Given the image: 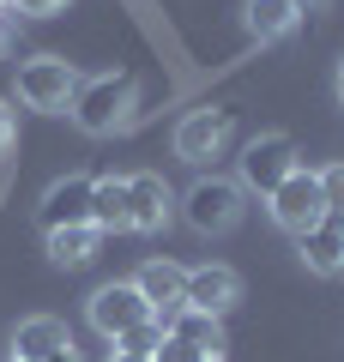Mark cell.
I'll use <instances>...</instances> for the list:
<instances>
[{
	"instance_id": "cell-28",
	"label": "cell",
	"mask_w": 344,
	"mask_h": 362,
	"mask_svg": "<svg viewBox=\"0 0 344 362\" xmlns=\"http://www.w3.org/2000/svg\"><path fill=\"white\" fill-rule=\"evenodd\" d=\"M200 362H224V356H200Z\"/></svg>"
},
{
	"instance_id": "cell-6",
	"label": "cell",
	"mask_w": 344,
	"mask_h": 362,
	"mask_svg": "<svg viewBox=\"0 0 344 362\" xmlns=\"http://www.w3.org/2000/svg\"><path fill=\"white\" fill-rule=\"evenodd\" d=\"M85 320L97 326L103 338H121L127 326H139V320H151V302L139 296L133 284H103L97 296L85 302Z\"/></svg>"
},
{
	"instance_id": "cell-17",
	"label": "cell",
	"mask_w": 344,
	"mask_h": 362,
	"mask_svg": "<svg viewBox=\"0 0 344 362\" xmlns=\"http://www.w3.org/2000/svg\"><path fill=\"white\" fill-rule=\"evenodd\" d=\"M242 13H248V30H254L260 42H284L296 25H302V13H296L290 0H248Z\"/></svg>"
},
{
	"instance_id": "cell-26",
	"label": "cell",
	"mask_w": 344,
	"mask_h": 362,
	"mask_svg": "<svg viewBox=\"0 0 344 362\" xmlns=\"http://www.w3.org/2000/svg\"><path fill=\"white\" fill-rule=\"evenodd\" d=\"M109 362H151V356H121V350H109Z\"/></svg>"
},
{
	"instance_id": "cell-7",
	"label": "cell",
	"mask_w": 344,
	"mask_h": 362,
	"mask_svg": "<svg viewBox=\"0 0 344 362\" xmlns=\"http://www.w3.org/2000/svg\"><path fill=\"white\" fill-rule=\"evenodd\" d=\"M229 127H236V109H188L176 127V157H188V163H205V157L224 151Z\"/></svg>"
},
{
	"instance_id": "cell-27",
	"label": "cell",
	"mask_w": 344,
	"mask_h": 362,
	"mask_svg": "<svg viewBox=\"0 0 344 362\" xmlns=\"http://www.w3.org/2000/svg\"><path fill=\"white\" fill-rule=\"evenodd\" d=\"M338 103H344V61H338Z\"/></svg>"
},
{
	"instance_id": "cell-21",
	"label": "cell",
	"mask_w": 344,
	"mask_h": 362,
	"mask_svg": "<svg viewBox=\"0 0 344 362\" xmlns=\"http://www.w3.org/2000/svg\"><path fill=\"white\" fill-rule=\"evenodd\" d=\"M25 18H55V13H67V0H13Z\"/></svg>"
},
{
	"instance_id": "cell-12",
	"label": "cell",
	"mask_w": 344,
	"mask_h": 362,
	"mask_svg": "<svg viewBox=\"0 0 344 362\" xmlns=\"http://www.w3.org/2000/svg\"><path fill=\"white\" fill-rule=\"evenodd\" d=\"M296 254L314 278H344V218H320L308 235H296Z\"/></svg>"
},
{
	"instance_id": "cell-2",
	"label": "cell",
	"mask_w": 344,
	"mask_h": 362,
	"mask_svg": "<svg viewBox=\"0 0 344 362\" xmlns=\"http://www.w3.org/2000/svg\"><path fill=\"white\" fill-rule=\"evenodd\" d=\"M79 85H85L79 66L61 61V54H30V61H18V78H13L18 103L37 109V115H61V109H73Z\"/></svg>"
},
{
	"instance_id": "cell-19",
	"label": "cell",
	"mask_w": 344,
	"mask_h": 362,
	"mask_svg": "<svg viewBox=\"0 0 344 362\" xmlns=\"http://www.w3.org/2000/svg\"><path fill=\"white\" fill-rule=\"evenodd\" d=\"M320 175V199H326V218H344V163H326L314 169Z\"/></svg>"
},
{
	"instance_id": "cell-3",
	"label": "cell",
	"mask_w": 344,
	"mask_h": 362,
	"mask_svg": "<svg viewBox=\"0 0 344 362\" xmlns=\"http://www.w3.org/2000/svg\"><path fill=\"white\" fill-rule=\"evenodd\" d=\"M181 218L200 235H229L242 223V187L236 181H217V175H200L188 187V199H181Z\"/></svg>"
},
{
	"instance_id": "cell-18",
	"label": "cell",
	"mask_w": 344,
	"mask_h": 362,
	"mask_svg": "<svg viewBox=\"0 0 344 362\" xmlns=\"http://www.w3.org/2000/svg\"><path fill=\"white\" fill-rule=\"evenodd\" d=\"M115 350H121V356H157V344H164V320H139V326H127V332L121 338H109Z\"/></svg>"
},
{
	"instance_id": "cell-29",
	"label": "cell",
	"mask_w": 344,
	"mask_h": 362,
	"mask_svg": "<svg viewBox=\"0 0 344 362\" xmlns=\"http://www.w3.org/2000/svg\"><path fill=\"white\" fill-rule=\"evenodd\" d=\"M0 6H13V0H0Z\"/></svg>"
},
{
	"instance_id": "cell-11",
	"label": "cell",
	"mask_w": 344,
	"mask_h": 362,
	"mask_svg": "<svg viewBox=\"0 0 344 362\" xmlns=\"http://www.w3.org/2000/svg\"><path fill=\"white\" fill-rule=\"evenodd\" d=\"M236 302H242V278H236L229 266H217V259H205V266H188V308L217 314V320H224Z\"/></svg>"
},
{
	"instance_id": "cell-13",
	"label": "cell",
	"mask_w": 344,
	"mask_h": 362,
	"mask_svg": "<svg viewBox=\"0 0 344 362\" xmlns=\"http://www.w3.org/2000/svg\"><path fill=\"white\" fill-rule=\"evenodd\" d=\"M67 344H73V338H67V320H55V314H30L13 332V356L18 362H42V356H55V350H67Z\"/></svg>"
},
{
	"instance_id": "cell-5",
	"label": "cell",
	"mask_w": 344,
	"mask_h": 362,
	"mask_svg": "<svg viewBox=\"0 0 344 362\" xmlns=\"http://www.w3.org/2000/svg\"><path fill=\"white\" fill-rule=\"evenodd\" d=\"M266 211H272V223H278L284 235H308L320 218H326V199H320V175H314V169H296V175L284 181L278 194L266 199Z\"/></svg>"
},
{
	"instance_id": "cell-24",
	"label": "cell",
	"mask_w": 344,
	"mask_h": 362,
	"mask_svg": "<svg viewBox=\"0 0 344 362\" xmlns=\"http://www.w3.org/2000/svg\"><path fill=\"white\" fill-rule=\"evenodd\" d=\"M42 362H79V350L67 344V350H55V356H42Z\"/></svg>"
},
{
	"instance_id": "cell-10",
	"label": "cell",
	"mask_w": 344,
	"mask_h": 362,
	"mask_svg": "<svg viewBox=\"0 0 344 362\" xmlns=\"http://www.w3.org/2000/svg\"><path fill=\"white\" fill-rule=\"evenodd\" d=\"M133 290L151 302L157 320H169V314L188 308V266H176V259H145L139 278H133Z\"/></svg>"
},
{
	"instance_id": "cell-20",
	"label": "cell",
	"mask_w": 344,
	"mask_h": 362,
	"mask_svg": "<svg viewBox=\"0 0 344 362\" xmlns=\"http://www.w3.org/2000/svg\"><path fill=\"white\" fill-rule=\"evenodd\" d=\"M151 362H200V350H193V344H181V338H169L164 332V344H157V356Z\"/></svg>"
},
{
	"instance_id": "cell-9",
	"label": "cell",
	"mask_w": 344,
	"mask_h": 362,
	"mask_svg": "<svg viewBox=\"0 0 344 362\" xmlns=\"http://www.w3.org/2000/svg\"><path fill=\"white\" fill-rule=\"evenodd\" d=\"M91 187H97V175H61L49 194H42L37 223H42V230H73V223H91Z\"/></svg>"
},
{
	"instance_id": "cell-4",
	"label": "cell",
	"mask_w": 344,
	"mask_h": 362,
	"mask_svg": "<svg viewBox=\"0 0 344 362\" xmlns=\"http://www.w3.org/2000/svg\"><path fill=\"white\" fill-rule=\"evenodd\" d=\"M296 169H302V157H296V139H290V133H260V139L242 151V181L254 187V194H266V199L278 194Z\"/></svg>"
},
{
	"instance_id": "cell-15",
	"label": "cell",
	"mask_w": 344,
	"mask_h": 362,
	"mask_svg": "<svg viewBox=\"0 0 344 362\" xmlns=\"http://www.w3.org/2000/svg\"><path fill=\"white\" fill-rule=\"evenodd\" d=\"M97 242H103V235L91 230V223H73V230H42V254H49L61 272L91 266V259H97Z\"/></svg>"
},
{
	"instance_id": "cell-1",
	"label": "cell",
	"mask_w": 344,
	"mask_h": 362,
	"mask_svg": "<svg viewBox=\"0 0 344 362\" xmlns=\"http://www.w3.org/2000/svg\"><path fill=\"white\" fill-rule=\"evenodd\" d=\"M133 109H139V78L133 73H97V78H85L79 97H73V121L85 133H97V139L115 133V127H127Z\"/></svg>"
},
{
	"instance_id": "cell-23",
	"label": "cell",
	"mask_w": 344,
	"mask_h": 362,
	"mask_svg": "<svg viewBox=\"0 0 344 362\" xmlns=\"http://www.w3.org/2000/svg\"><path fill=\"white\" fill-rule=\"evenodd\" d=\"M290 6H296V13H326L332 0H290Z\"/></svg>"
},
{
	"instance_id": "cell-22",
	"label": "cell",
	"mask_w": 344,
	"mask_h": 362,
	"mask_svg": "<svg viewBox=\"0 0 344 362\" xmlns=\"http://www.w3.org/2000/svg\"><path fill=\"white\" fill-rule=\"evenodd\" d=\"M18 145V115H13V103H0V157Z\"/></svg>"
},
{
	"instance_id": "cell-25",
	"label": "cell",
	"mask_w": 344,
	"mask_h": 362,
	"mask_svg": "<svg viewBox=\"0 0 344 362\" xmlns=\"http://www.w3.org/2000/svg\"><path fill=\"white\" fill-rule=\"evenodd\" d=\"M6 42H13V25H6V13H0V54H6Z\"/></svg>"
},
{
	"instance_id": "cell-16",
	"label": "cell",
	"mask_w": 344,
	"mask_h": 362,
	"mask_svg": "<svg viewBox=\"0 0 344 362\" xmlns=\"http://www.w3.org/2000/svg\"><path fill=\"white\" fill-rule=\"evenodd\" d=\"M169 338H181V344H193L200 356H224V320L217 314H200V308H181L164 320Z\"/></svg>"
},
{
	"instance_id": "cell-8",
	"label": "cell",
	"mask_w": 344,
	"mask_h": 362,
	"mask_svg": "<svg viewBox=\"0 0 344 362\" xmlns=\"http://www.w3.org/2000/svg\"><path fill=\"white\" fill-rule=\"evenodd\" d=\"M169 211H176V194H169L164 175H127V230L133 235H157L169 223Z\"/></svg>"
},
{
	"instance_id": "cell-14",
	"label": "cell",
	"mask_w": 344,
	"mask_h": 362,
	"mask_svg": "<svg viewBox=\"0 0 344 362\" xmlns=\"http://www.w3.org/2000/svg\"><path fill=\"white\" fill-rule=\"evenodd\" d=\"M91 230L97 235L127 230V175H97V187H91Z\"/></svg>"
},
{
	"instance_id": "cell-30",
	"label": "cell",
	"mask_w": 344,
	"mask_h": 362,
	"mask_svg": "<svg viewBox=\"0 0 344 362\" xmlns=\"http://www.w3.org/2000/svg\"><path fill=\"white\" fill-rule=\"evenodd\" d=\"M13 362H18V356H13Z\"/></svg>"
}]
</instances>
